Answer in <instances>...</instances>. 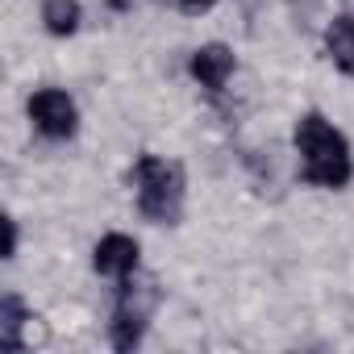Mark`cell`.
<instances>
[{
  "label": "cell",
  "mask_w": 354,
  "mask_h": 354,
  "mask_svg": "<svg viewBox=\"0 0 354 354\" xmlns=\"http://www.w3.org/2000/svg\"><path fill=\"white\" fill-rule=\"evenodd\" d=\"M296 154H300V175L317 188H346L354 175V158L346 138L321 117V113H304L296 121Z\"/></svg>",
  "instance_id": "6da1fadb"
},
{
  "label": "cell",
  "mask_w": 354,
  "mask_h": 354,
  "mask_svg": "<svg viewBox=\"0 0 354 354\" xmlns=\"http://www.w3.org/2000/svg\"><path fill=\"white\" fill-rule=\"evenodd\" d=\"M133 196L146 221L154 225H175L184 213V171L158 158V154H142L133 162Z\"/></svg>",
  "instance_id": "7a4b0ae2"
},
{
  "label": "cell",
  "mask_w": 354,
  "mask_h": 354,
  "mask_svg": "<svg viewBox=\"0 0 354 354\" xmlns=\"http://www.w3.org/2000/svg\"><path fill=\"white\" fill-rule=\"evenodd\" d=\"M26 113H30L34 129L42 138H50V142H67L80 129V109H75V100L63 88H38L26 100Z\"/></svg>",
  "instance_id": "3957f363"
},
{
  "label": "cell",
  "mask_w": 354,
  "mask_h": 354,
  "mask_svg": "<svg viewBox=\"0 0 354 354\" xmlns=\"http://www.w3.org/2000/svg\"><path fill=\"white\" fill-rule=\"evenodd\" d=\"M188 71H192V80H196L205 92L221 96V92H225V84H230V75H234V50H230V46H221V42H209V46L192 50Z\"/></svg>",
  "instance_id": "277c9868"
},
{
  "label": "cell",
  "mask_w": 354,
  "mask_h": 354,
  "mask_svg": "<svg viewBox=\"0 0 354 354\" xmlns=\"http://www.w3.org/2000/svg\"><path fill=\"white\" fill-rule=\"evenodd\" d=\"M138 254L142 250H138V242L129 234H104L96 242V250H92V267L100 275H109V279H125V275L138 271Z\"/></svg>",
  "instance_id": "5b68a950"
},
{
  "label": "cell",
  "mask_w": 354,
  "mask_h": 354,
  "mask_svg": "<svg viewBox=\"0 0 354 354\" xmlns=\"http://www.w3.org/2000/svg\"><path fill=\"white\" fill-rule=\"evenodd\" d=\"M34 321L38 317H30L17 296H5L0 300V346L5 350H26V333L21 329H30Z\"/></svg>",
  "instance_id": "8992f818"
},
{
  "label": "cell",
  "mask_w": 354,
  "mask_h": 354,
  "mask_svg": "<svg viewBox=\"0 0 354 354\" xmlns=\"http://www.w3.org/2000/svg\"><path fill=\"white\" fill-rule=\"evenodd\" d=\"M325 50H329V59H333L346 75H354V17H350V13H342V17L329 21V30H325Z\"/></svg>",
  "instance_id": "52a82bcc"
},
{
  "label": "cell",
  "mask_w": 354,
  "mask_h": 354,
  "mask_svg": "<svg viewBox=\"0 0 354 354\" xmlns=\"http://www.w3.org/2000/svg\"><path fill=\"white\" fill-rule=\"evenodd\" d=\"M84 21V9H80V0H42V26L46 34L55 38H71Z\"/></svg>",
  "instance_id": "ba28073f"
},
{
  "label": "cell",
  "mask_w": 354,
  "mask_h": 354,
  "mask_svg": "<svg viewBox=\"0 0 354 354\" xmlns=\"http://www.w3.org/2000/svg\"><path fill=\"white\" fill-rule=\"evenodd\" d=\"M146 333V317H133V313H117L113 308V321H109V342L117 350H133Z\"/></svg>",
  "instance_id": "9c48e42d"
},
{
  "label": "cell",
  "mask_w": 354,
  "mask_h": 354,
  "mask_svg": "<svg viewBox=\"0 0 354 354\" xmlns=\"http://www.w3.org/2000/svg\"><path fill=\"white\" fill-rule=\"evenodd\" d=\"M171 5L180 9V13H188V17H201V13H209L217 5V0H171Z\"/></svg>",
  "instance_id": "30bf717a"
},
{
  "label": "cell",
  "mask_w": 354,
  "mask_h": 354,
  "mask_svg": "<svg viewBox=\"0 0 354 354\" xmlns=\"http://www.w3.org/2000/svg\"><path fill=\"white\" fill-rule=\"evenodd\" d=\"M13 254H17V221L5 217V259H13Z\"/></svg>",
  "instance_id": "8fae6325"
}]
</instances>
